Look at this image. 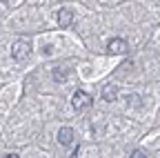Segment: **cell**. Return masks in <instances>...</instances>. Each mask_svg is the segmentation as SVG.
Wrapping results in <instances>:
<instances>
[{
    "label": "cell",
    "mask_w": 160,
    "mask_h": 158,
    "mask_svg": "<svg viewBox=\"0 0 160 158\" xmlns=\"http://www.w3.org/2000/svg\"><path fill=\"white\" fill-rule=\"evenodd\" d=\"M116 96H118V89H116V85H105V87H102V100H107V103H113V100H116Z\"/></svg>",
    "instance_id": "obj_6"
},
{
    "label": "cell",
    "mask_w": 160,
    "mask_h": 158,
    "mask_svg": "<svg viewBox=\"0 0 160 158\" xmlns=\"http://www.w3.org/2000/svg\"><path fill=\"white\" fill-rule=\"evenodd\" d=\"M71 105H73L76 111H85V109H89V107L93 105V98H91L87 91L78 89V91L73 94V98H71Z\"/></svg>",
    "instance_id": "obj_1"
},
{
    "label": "cell",
    "mask_w": 160,
    "mask_h": 158,
    "mask_svg": "<svg viewBox=\"0 0 160 158\" xmlns=\"http://www.w3.org/2000/svg\"><path fill=\"white\" fill-rule=\"evenodd\" d=\"M127 105H129V107H131V105L138 107V105H140V98H138V96H127Z\"/></svg>",
    "instance_id": "obj_8"
},
{
    "label": "cell",
    "mask_w": 160,
    "mask_h": 158,
    "mask_svg": "<svg viewBox=\"0 0 160 158\" xmlns=\"http://www.w3.org/2000/svg\"><path fill=\"white\" fill-rule=\"evenodd\" d=\"M2 3H7V0H2Z\"/></svg>",
    "instance_id": "obj_10"
},
{
    "label": "cell",
    "mask_w": 160,
    "mask_h": 158,
    "mask_svg": "<svg viewBox=\"0 0 160 158\" xmlns=\"http://www.w3.org/2000/svg\"><path fill=\"white\" fill-rule=\"evenodd\" d=\"M58 143L62 145V147H69L73 143V129L71 127H60L58 131Z\"/></svg>",
    "instance_id": "obj_4"
},
{
    "label": "cell",
    "mask_w": 160,
    "mask_h": 158,
    "mask_svg": "<svg viewBox=\"0 0 160 158\" xmlns=\"http://www.w3.org/2000/svg\"><path fill=\"white\" fill-rule=\"evenodd\" d=\"M67 76H69V69H62V67H56L53 69V80L56 83H65Z\"/></svg>",
    "instance_id": "obj_7"
},
{
    "label": "cell",
    "mask_w": 160,
    "mask_h": 158,
    "mask_svg": "<svg viewBox=\"0 0 160 158\" xmlns=\"http://www.w3.org/2000/svg\"><path fill=\"white\" fill-rule=\"evenodd\" d=\"M127 49H129V45H127V40H122V38H111L107 43L109 54H127Z\"/></svg>",
    "instance_id": "obj_3"
},
{
    "label": "cell",
    "mask_w": 160,
    "mask_h": 158,
    "mask_svg": "<svg viewBox=\"0 0 160 158\" xmlns=\"http://www.w3.org/2000/svg\"><path fill=\"white\" fill-rule=\"evenodd\" d=\"M71 23H73V11L67 9V7H62V9L58 11V25L65 29V27H69Z\"/></svg>",
    "instance_id": "obj_5"
},
{
    "label": "cell",
    "mask_w": 160,
    "mask_h": 158,
    "mask_svg": "<svg viewBox=\"0 0 160 158\" xmlns=\"http://www.w3.org/2000/svg\"><path fill=\"white\" fill-rule=\"evenodd\" d=\"M31 54V45L29 40H16L13 47H11V56H13V60H27Z\"/></svg>",
    "instance_id": "obj_2"
},
{
    "label": "cell",
    "mask_w": 160,
    "mask_h": 158,
    "mask_svg": "<svg viewBox=\"0 0 160 158\" xmlns=\"http://www.w3.org/2000/svg\"><path fill=\"white\" fill-rule=\"evenodd\" d=\"M145 156H147V154H145V151H140V149H136V151L131 154V158H145Z\"/></svg>",
    "instance_id": "obj_9"
}]
</instances>
